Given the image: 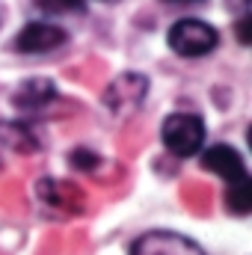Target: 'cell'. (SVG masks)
Returning a JSON list of instances; mask_svg holds the SVG:
<instances>
[{
  "label": "cell",
  "instance_id": "7c38bea8",
  "mask_svg": "<svg viewBox=\"0 0 252 255\" xmlns=\"http://www.w3.org/2000/svg\"><path fill=\"white\" fill-rule=\"evenodd\" d=\"M166 3H193V0H166Z\"/></svg>",
  "mask_w": 252,
  "mask_h": 255
},
{
  "label": "cell",
  "instance_id": "6da1fadb",
  "mask_svg": "<svg viewBox=\"0 0 252 255\" xmlns=\"http://www.w3.org/2000/svg\"><path fill=\"white\" fill-rule=\"evenodd\" d=\"M163 145L178 154V157H193L205 145V122L196 113H172L163 128H160Z\"/></svg>",
  "mask_w": 252,
  "mask_h": 255
},
{
  "label": "cell",
  "instance_id": "52a82bcc",
  "mask_svg": "<svg viewBox=\"0 0 252 255\" xmlns=\"http://www.w3.org/2000/svg\"><path fill=\"white\" fill-rule=\"evenodd\" d=\"M226 205L232 214L238 217H247L252 208V181L250 178H241V181H232L229 190H226Z\"/></svg>",
  "mask_w": 252,
  "mask_h": 255
},
{
  "label": "cell",
  "instance_id": "7a4b0ae2",
  "mask_svg": "<svg viewBox=\"0 0 252 255\" xmlns=\"http://www.w3.org/2000/svg\"><path fill=\"white\" fill-rule=\"evenodd\" d=\"M166 42L181 57H205V54H211L217 48L220 36H217V30L211 24H205L199 18H181V21L172 24Z\"/></svg>",
  "mask_w": 252,
  "mask_h": 255
},
{
  "label": "cell",
  "instance_id": "30bf717a",
  "mask_svg": "<svg viewBox=\"0 0 252 255\" xmlns=\"http://www.w3.org/2000/svg\"><path fill=\"white\" fill-rule=\"evenodd\" d=\"M45 9H51V12H63V9H77L83 0H39Z\"/></svg>",
  "mask_w": 252,
  "mask_h": 255
},
{
  "label": "cell",
  "instance_id": "8fae6325",
  "mask_svg": "<svg viewBox=\"0 0 252 255\" xmlns=\"http://www.w3.org/2000/svg\"><path fill=\"white\" fill-rule=\"evenodd\" d=\"M250 27H252L250 15H244V18L238 21V39H241V45H250Z\"/></svg>",
  "mask_w": 252,
  "mask_h": 255
},
{
  "label": "cell",
  "instance_id": "ba28073f",
  "mask_svg": "<svg viewBox=\"0 0 252 255\" xmlns=\"http://www.w3.org/2000/svg\"><path fill=\"white\" fill-rule=\"evenodd\" d=\"M0 139L18 151H33L36 148V136L27 130V125H12V122H0Z\"/></svg>",
  "mask_w": 252,
  "mask_h": 255
},
{
  "label": "cell",
  "instance_id": "5b68a950",
  "mask_svg": "<svg viewBox=\"0 0 252 255\" xmlns=\"http://www.w3.org/2000/svg\"><path fill=\"white\" fill-rule=\"evenodd\" d=\"M202 166L211 169L214 175L226 178L229 184H232V181H241V178H250V175H247V163H244V157H241L232 145H223V142L205 148V154H202Z\"/></svg>",
  "mask_w": 252,
  "mask_h": 255
},
{
  "label": "cell",
  "instance_id": "277c9868",
  "mask_svg": "<svg viewBox=\"0 0 252 255\" xmlns=\"http://www.w3.org/2000/svg\"><path fill=\"white\" fill-rule=\"evenodd\" d=\"M130 255H205L199 244H193L184 235H175V232H148L142 235Z\"/></svg>",
  "mask_w": 252,
  "mask_h": 255
},
{
  "label": "cell",
  "instance_id": "3957f363",
  "mask_svg": "<svg viewBox=\"0 0 252 255\" xmlns=\"http://www.w3.org/2000/svg\"><path fill=\"white\" fill-rule=\"evenodd\" d=\"M65 39V30L57 24H45V21H30L24 24V30L15 36L12 48L21 51V54H45V51H54L60 48Z\"/></svg>",
  "mask_w": 252,
  "mask_h": 255
},
{
  "label": "cell",
  "instance_id": "8992f818",
  "mask_svg": "<svg viewBox=\"0 0 252 255\" xmlns=\"http://www.w3.org/2000/svg\"><path fill=\"white\" fill-rule=\"evenodd\" d=\"M54 95H57V86L48 77H30L15 89L12 101L24 110H36V107H45L48 101H54Z\"/></svg>",
  "mask_w": 252,
  "mask_h": 255
},
{
  "label": "cell",
  "instance_id": "9c48e42d",
  "mask_svg": "<svg viewBox=\"0 0 252 255\" xmlns=\"http://www.w3.org/2000/svg\"><path fill=\"white\" fill-rule=\"evenodd\" d=\"M71 163H74L77 169H92V166L98 163V157H95L92 151H86V148H77V151L71 154Z\"/></svg>",
  "mask_w": 252,
  "mask_h": 255
}]
</instances>
